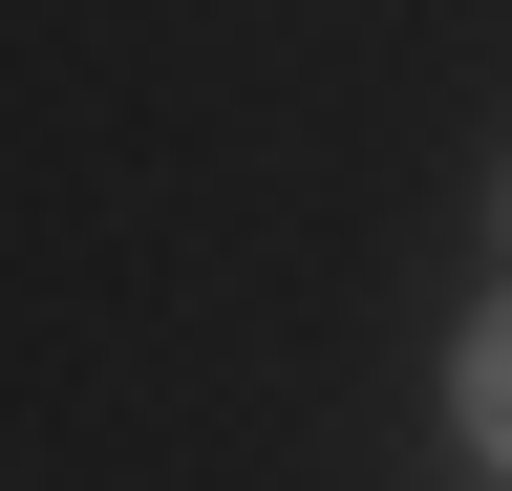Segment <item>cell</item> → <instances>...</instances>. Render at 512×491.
I'll use <instances>...</instances> for the list:
<instances>
[{
    "label": "cell",
    "mask_w": 512,
    "mask_h": 491,
    "mask_svg": "<svg viewBox=\"0 0 512 491\" xmlns=\"http://www.w3.org/2000/svg\"><path fill=\"white\" fill-rule=\"evenodd\" d=\"M448 406H470V449H512V299L470 321V363H448Z\"/></svg>",
    "instance_id": "cell-1"
}]
</instances>
